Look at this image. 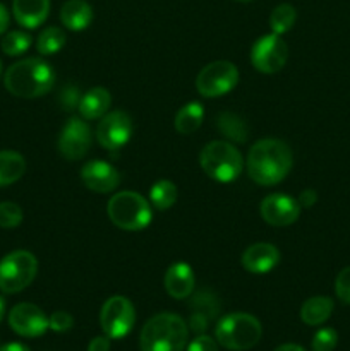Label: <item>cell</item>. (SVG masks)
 <instances>
[{
	"label": "cell",
	"instance_id": "6da1fadb",
	"mask_svg": "<svg viewBox=\"0 0 350 351\" xmlns=\"http://www.w3.org/2000/svg\"><path fill=\"white\" fill-rule=\"evenodd\" d=\"M294 156L280 139H261L247 154V175L259 185H277L290 173Z\"/></svg>",
	"mask_w": 350,
	"mask_h": 351
},
{
	"label": "cell",
	"instance_id": "7a4b0ae2",
	"mask_svg": "<svg viewBox=\"0 0 350 351\" xmlns=\"http://www.w3.org/2000/svg\"><path fill=\"white\" fill-rule=\"evenodd\" d=\"M55 82V72L41 58H24L10 65L3 75V84L17 98H40L47 95Z\"/></svg>",
	"mask_w": 350,
	"mask_h": 351
},
{
	"label": "cell",
	"instance_id": "3957f363",
	"mask_svg": "<svg viewBox=\"0 0 350 351\" xmlns=\"http://www.w3.org/2000/svg\"><path fill=\"white\" fill-rule=\"evenodd\" d=\"M189 328L184 319L172 312L153 315L141 331V351H184Z\"/></svg>",
	"mask_w": 350,
	"mask_h": 351
},
{
	"label": "cell",
	"instance_id": "277c9868",
	"mask_svg": "<svg viewBox=\"0 0 350 351\" xmlns=\"http://www.w3.org/2000/svg\"><path fill=\"white\" fill-rule=\"evenodd\" d=\"M263 328L254 315L235 312L218 321L215 328L216 343L232 351H246L259 343Z\"/></svg>",
	"mask_w": 350,
	"mask_h": 351
},
{
	"label": "cell",
	"instance_id": "5b68a950",
	"mask_svg": "<svg viewBox=\"0 0 350 351\" xmlns=\"http://www.w3.org/2000/svg\"><path fill=\"white\" fill-rule=\"evenodd\" d=\"M199 165L209 178L222 184H229L242 173L244 160L240 151L226 141H211L202 147Z\"/></svg>",
	"mask_w": 350,
	"mask_h": 351
},
{
	"label": "cell",
	"instance_id": "8992f818",
	"mask_svg": "<svg viewBox=\"0 0 350 351\" xmlns=\"http://www.w3.org/2000/svg\"><path fill=\"white\" fill-rule=\"evenodd\" d=\"M106 213L113 225L126 232H141L150 226L153 218L150 202L141 194L130 191L113 195L106 206Z\"/></svg>",
	"mask_w": 350,
	"mask_h": 351
},
{
	"label": "cell",
	"instance_id": "52a82bcc",
	"mask_svg": "<svg viewBox=\"0 0 350 351\" xmlns=\"http://www.w3.org/2000/svg\"><path fill=\"white\" fill-rule=\"evenodd\" d=\"M38 273V261L27 250H14L0 261V291L19 293L30 287Z\"/></svg>",
	"mask_w": 350,
	"mask_h": 351
},
{
	"label": "cell",
	"instance_id": "ba28073f",
	"mask_svg": "<svg viewBox=\"0 0 350 351\" xmlns=\"http://www.w3.org/2000/svg\"><path fill=\"white\" fill-rule=\"evenodd\" d=\"M239 82V71L232 62L218 60L206 65L196 79V88L205 98H218L232 91Z\"/></svg>",
	"mask_w": 350,
	"mask_h": 351
},
{
	"label": "cell",
	"instance_id": "9c48e42d",
	"mask_svg": "<svg viewBox=\"0 0 350 351\" xmlns=\"http://www.w3.org/2000/svg\"><path fill=\"white\" fill-rule=\"evenodd\" d=\"M134 322H136V311L129 298L115 295L103 304L100 324L105 336H108L110 339L126 338L132 331Z\"/></svg>",
	"mask_w": 350,
	"mask_h": 351
},
{
	"label": "cell",
	"instance_id": "30bf717a",
	"mask_svg": "<svg viewBox=\"0 0 350 351\" xmlns=\"http://www.w3.org/2000/svg\"><path fill=\"white\" fill-rule=\"evenodd\" d=\"M288 47L280 34H264L257 38L250 50V62L254 69L263 74H275L287 64Z\"/></svg>",
	"mask_w": 350,
	"mask_h": 351
},
{
	"label": "cell",
	"instance_id": "8fae6325",
	"mask_svg": "<svg viewBox=\"0 0 350 351\" xmlns=\"http://www.w3.org/2000/svg\"><path fill=\"white\" fill-rule=\"evenodd\" d=\"M132 136V119L122 110L105 113L96 127V139L105 149L115 151L126 146Z\"/></svg>",
	"mask_w": 350,
	"mask_h": 351
},
{
	"label": "cell",
	"instance_id": "7c38bea8",
	"mask_svg": "<svg viewBox=\"0 0 350 351\" xmlns=\"http://www.w3.org/2000/svg\"><path fill=\"white\" fill-rule=\"evenodd\" d=\"M93 134L88 123L84 120H79L78 117H72L62 129L58 137V151L62 156L69 161L81 160L88 154L91 147Z\"/></svg>",
	"mask_w": 350,
	"mask_h": 351
},
{
	"label": "cell",
	"instance_id": "4fadbf2b",
	"mask_svg": "<svg viewBox=\"0 0 350 351\" xmlns=\"http://www.w3.org/2000/svg\"><path fill=\"white\" fill-rule=\"evenodd\" d=\"M9 326L14 332L24 338H38L48 329V317L33 304H19L10 311Z\"/></svg>",
	"mask_w": 350,
	"mask_h": 351
},
{
	"label": "cell",
	"instance_id": "5bb4252c",
	"mask_svg": "<svg viewBox=\"0 0 350 351\" xmlns=\"http://www.w3.org/2000/svg\"><path fill=\"white\" fill-rule=\"evenodd\" d=\"M259 211L268 225L280 228L297 221L301 215V204L290 195L270 194L263 199Z\"/></svg>",
	"mask_w": 350,
	"mask_h": 351
},
{
	"label": "cell",
	"instance_id": "9a60e30c",
	"mask_svg": "<svg viewBox=\"0 0 350 351\" xmlns=\"http://www.w3.org/2000/svg\"><path fill=\"white\" fill-rule=\"evenodd\" d=\"M81 180L89 191L108 194L119 187L120 173L106 161L93 160L81 168Z\"/></svg>",
	"mask_w": 350,
	"mask_h": 351
},
{
	"label": "cell",
	"instance_id": "2e32d148",
	"mask_svg": "<svg viewBox=\"0 0 350 351\" xmlns=\"http://www.w3.org/2000/svg\"><path fill=\"white\" fill-rule=\"evenodd\" d=\"M240 263H242L244 269L249 273L266 274L273 271L280 263V250L266 242L253 243L244 250Z\"/></svg>",
	"mask_w": 350,
	"mask_h": 351
},
{
	"label": "cell",
	"instance_id": "e0dca14e",
	"mask_svg": "<svg viewBox=\"0 0 350 351\" xmlns=\"http://www.w3.org/2000/svg\"><path fill=\"white\" fill-rule=\"evenodd\" d=\"M191 319H189V328L196 332V335H202L208 329L209 322L218 315L220 312V302L216 295L211 291L201 290L196 293L191 300Z\"/></svg>",
	"mask_w": 350,
	"mask_h": 351
},
{
	"label": "cell",
	"instance_id": "ac0fdd59",
	"mask_svg": "<svg viewBox=\"0 0 350 351\" xmlns=\"http://www.w3.org/2000/svg\"><path fill=\"white\" fill-rule=\"evenodd\" d=\"M196 285L192 267L185 263H175L165 273V290L175 300H184L192 293Z\"/></svg>",
	"mask_w": 350,
	"mask_h": 351
},
{
	"label": "cell",
	"instance_id": "d6986e66",
	"mask_svg": "<svg viewBox=\"0 0 350 351\" xmlns=\"http://www.w3.org/2000/svg\"><path fill=\"white\" fill-rule=\"evenodd\" d=\"M12 14L26 29H34L47 21L50 14V0H14Z\"/></svg>",
	"mask_w": 350,
	"mask_h": 351
},
{
	"label": "cell",
	"instance_id": "ffe728a7",
	"mask_svg": "<svg viewBox=\"0 0 350 351\" xmlns=\"http://www.w3.org/2000/svg\"><path fill=\"white\" fill-rule=\"evenodd\" d=\"M110 105H112V96H110L108 89L93 88L81 96L78 110L79 115L84 120H96L108 113Z\"/></svg>",
	"mask_w": 350,
	"mask_h": 351
},
{
	"label": "cell",
	"instance_id": "44dd1931",
	"mask_svg": "<svg viewBox=\"0 0 350 351\" xmlns=\"http://www.w3.org/2000/svg\"><path fill=\"white\" fill-rule=\"evenodd\" d=\"M60 21L71 31L86 29L93 21L91 5L86 0H67L60 9Z\"/></svg>",
	"mask_w": 350,
	"mask_h": 351
},
{
	"label": "cell",
	"instance_id": "7402d4cb",
	"mask_svg": "<svg viewBox=\"0 0 350 351\" xmlns=\"http://www.w3.org/2000/svg\"><path fill=\"white\" fill-rule=\"evenodd\" d=\"M333 300L329 297H312L301 307V319L307 326L325 324L333 314Z\"/></svg>",
	"mask_w": 350,
	"mask_h": 351
},
{
	"label": "cell",
	"instance_id": "603a6c76",
	"mask_svg": "<svg viewBox=\"0 0 350 351\" xmlns=\"http://www.w3.org/2000/svg\"><path fill=\"white\" fill-rule=\"evenodd\" d=\"M202 119H205V108L201 103L191 101L187 105L182 106L177 112L174 120L175 130L182 136H189V134L196 132L201 127Z\"/></svg>",
	"mask_w": 350,
	"mask_h": 351
},
{
	"label": "cell",
	"instance_id": "cb8c5ba5",
	"mask_svg": "<svg viewBox=\"0 0 350 351\" xmlns=\"http://www.w3.org/2000/svg\"><path fill=\"white\" fill-rule=\"evenodd\" d=\"M216 129L223 137L232 143H246L249 137V127L242 117L230 112H222L216 119Z\"/></svg>",
	"mask_w": 350,
	"mask_h": 351
},
{
	"label": "cell",
	"instance_id": "d4e9b609",
	"mask_svg": "<svg viewBox=\"0 0 350 351\" xmlns=\"http://www.w3.org/2000/svg\"><path fill=\"white\" fill-rule=\"evenodd\" d=\"M26 171V161L16 151H0V187L14 184Z\"/></svg>",
	"mask_w": 350,
	"mask_h": 351
},
{
	"label": "cell",
	"instance_id": "484cf974",
	"mask_svg": "<svg viewBox=\"0 0 350 351\" xmlns=\"http://www.w3.org/2000/svg\"><path fill=\"white\" fill-rule=\"evenodd\" d=\"M150 202L160 211L170 209L177 202V187L170 180H160L151 187Z\"/></svg>",
	"mask_w": 350,
	"mask_h": 351
},
{
	"label": "cell",
	"instance_id": "4316f807",
	"mask_svg": "<svg viewBox=\"0 0 350 351\" xmlns=\"http://www.w3.org/2000/svg\"><path fill=\"white\" fill-rule=\"evenodd\" d=\"M297 19V10L290 3H280L273 9L270 16V27L275 34H283L294 27Z\"/></svg>",
	"mask_w": 350,
	"mask_h": 351
},
{
	"label": "cell",
	"instance_id": "83f0119b",
	"mask_svg": "<svg viewBox=\"0 0 350 351\" xmlns=\"http://www.w3.org/2000/svg\"><path fill=\"white\" fill-rule=\"evenodd\" d=\"M65 40H67V36H65V33L60 27L50 26L40 33L36 41V48L41 55H55L57 51H60L64 48Z\"/></svg>",
	"mask_w": 350,
	"mask_h": 351
},
{
	"label": "cell",
	"instance_id": "f1b7e54d",
	"mask_svg": "<svg viewBox=\"0 0 350 351\" xmlns=\"http://www.w3.org/2000/svg\"><path fill=\"white\" fill-rule=\"evenodd\" d=\"M31 36L24 31H10L3 36L2 40V51L9 57H17V55H23L24 51H27V48L31 47Z\"/></svg>",
	"mask_w": 350,
	"mask_h": 351
},
{
	"label": "cell",
	"instance_id": "f546056e",
	"mask_svg": "<svg viewBox=\"0 0 350 351\" xmlns=\"http://www.w3.org/2000/svg\"><path fill=\"white\" fill-rule=\"evenodd\" d=\"M23 221V209L16 202H0V228H16Z\"/></svg>",
	"mask_w": 350,
	"mask_h": 351
},
{
	"label": "cell",
	"instance_id": "4dcf8cb0",
	"mask_svg": "<svg viewBox=\"0 0 350 351\" xmlns=\"http://www.w3.org/2000/svg\"><path fill=\"white\" fill-rule=\"evenodd\" d=\"M336 343H338V335H336L335 329L331 328H323L312 338V351H333L336 348Z\"/></svg>",
	"mask_w": 350,
	"mask_h": 351
},
{
	"label": "cell",
	"instance_id": "1f68e13d",
	"mask_svg": "<svg viewBox=\"0 0 350 351\" xmlns=\"http://www.w3.org/2000/svg\"><path fill=\"white\" fill-rule=\"evenodd\" d=\"M81 91L75 86H65L58 96V103H60L62 110L65 112H72V110L79 108V101H81Z\"/></svg>",
	"mask_w": 350,
	"mask_h": 351
},
{
	"label": "cell",
	"instance_id": "d6a6232c",
	"mask_svg": "<svg viewBox=\"0 0 350 351\" xmlns=\"http://www.w3.org/2000/svg\"><path fill=\"white\" fill-rule=\"evenodd\" d=\"M72 326H74V319H72V315L69 314V312L58 311L54 312V314L48 317V329H51V331L55 332H65L69 331Z\"/></svg>",
	"mask_w": 350,
	"mask_h": 351
},
{
	"label": "cell",
	"instance_id": "836d02e7",
	"mask_svg": "<svg viewBox=\"0 0 350 351\" xmlns=\"http://www.w3.org/2000/svg\"><path fill=\"white\" fill-rule=\"evenodd\" d=\"M335 293L343 304L350 305V266L338 273L335 280Z\"/></svg>",
	"mask_w": 350,
	"mask_h": 351
},
{
	"label": "cell",
	"instance_id": "e575fe53",
	"mask_svg": "<svg viewBox=\"0 0 350 351\" xmlns=\"http://www.w3.org/2000/svg\"><path fill=\"white\" fill-rule=\"evenodd\" d=\"M187 351H218V345L213 338L206 335H199L198 338L192 339Z\"/></svg>",
	"mask_w": 350,
	"mask_h": 351
},
{
	"label": "cell",
	"instance_id": "d590c367",
	"mask_svg": "<svg viewBox=\"0 0 350 351\" xmlns=\"http://www.w3.org/2000/svg\"><path fill=\"white\" fill-rule=\"evenodd\" d=\"M88 351H110V338L108 336H98L91 339L88 345Z\"/></svg>",
	"mask_w": 350,
	"mask_h": 351
},
{
	"label": "cell",
	"instance_id": "8d00e7d4",
	"mask_svg": "<svg viewBox=\"0 0 350 351\" xmlns=\"http://www.w3.org/2000/svg\"><path fill=\"white\" fill-rule=\"evenodd\" d=\"M316 201H318V194H316L312 189H305L304 192H301V195H299V204H301V208L304 206V208H312V206L316 204Z\"/></svg>",
	"mask_w": 350,
	"mask_h": 351
},
{
	"label": "cell",
	"instance_id": "74e56055",
	"mask_svg": "<svg viewBox=\"0 0 350 351\" xmlns=\"http://www.w3.org/2000/svg\"><path fill=\"white\" fill-rule=\"evenodd\" d=\"M9 21H10L9 10H7V7L3 5V3H0V34H3L7 31V27H9Z\"/></svg>",
	"mask_w": 350,
	"mask_h": 351
},
{
	"label": "cell",
	"instance_id": "f35d334b",
	"mask_svg": "<svg viewBox=\"0 0 350 351\" xmlns=\"http://www.w3.org/2000/svg\"><path fill=\"white\" fill-rule=\"evenodd\" d=\"M0 351H31L23 343H7V345L0 346Z\"/></svg>",
	"mask_w": 350,
	"mask_h": 351
},
{
	"label": "cell",
	"instance_id": "ab89813d",
	"mask_svg": "<svg viewBox=\"0 0 350 351\" xmlns=\"http://www.w3.org/2000/svg\"><path fill=\"white\" fill-rule=\"evenodd\" d=\"M275 351H305L302 346L295 345V343H285V345H280Z\"/></svg>",
	"mask_w": 350,
	"mask_h": 351
},
{
	"label": "cell",
	"instance_id": "60d3db41",
	"mask_svg": "<svg viewBox=\"0 0 350 351\" xmlns=\"http://www.w3.org/2000/svg\"><path fill=\"white\" fill-rule=\"evenodd\" d=\"M3 315H5V300L0 297V322H2Z\"/></svg>",
	"mask_w": 350,
	"mask_h": 351
},
{
	"label": "cell",
	"instance_id": "b9f144b4",
	"mask_svg": "<svg viewBox=\"0 0 350 351\" xmlns=\"http://www.w3.org/2000/svg\"><path fill=\"white\" fill-rule=\"evenodd\" d=\"M0 74H2V62H0Z\"/></svg>",
	"mask_w": 350,
	"mask_h": 351
},
{
	"label": "cell",
	"instance_id": "7bdbcfd3",
	"mask_svg": "<svg viewBox=\"0 0 350 351\" xmlns=\"http://www.w3.org/2000/svg\"><path fill=\"white\" fill-rule=\"evenodd\" d=\"M239 2H250V0H239Z\"/></svg>",
	"mask_w": 350,
	"mask_h": 351
}]
</instances>
